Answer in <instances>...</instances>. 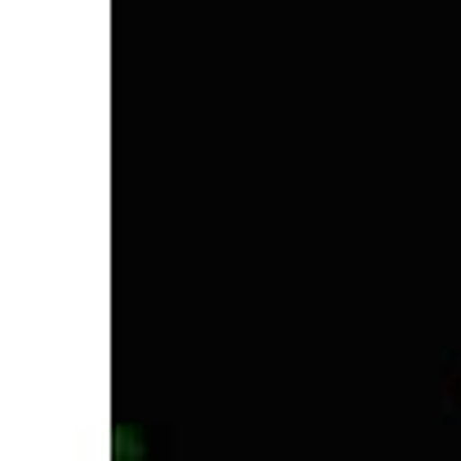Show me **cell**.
Here are the masks:
<instances>
[]
</instances>
